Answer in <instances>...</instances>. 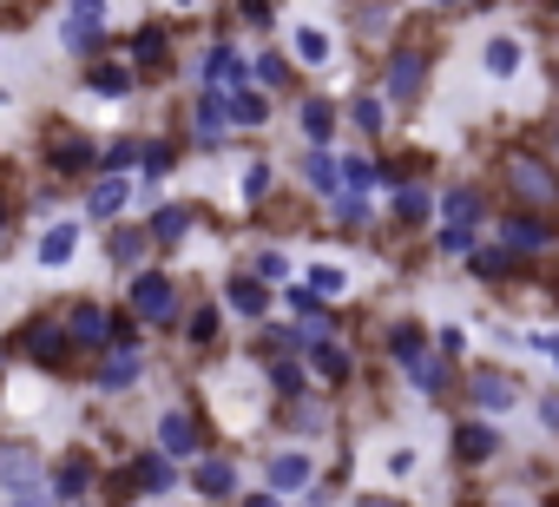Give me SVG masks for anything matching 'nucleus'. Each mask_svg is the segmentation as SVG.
Returning <instances> with one entry per match:
<instances>
[{
    "label": "nucleus",
    "mask_w": 559,
    "mask_h": 507,
    "mask_svg": "<svg viewBox=\"0 0 559 507\" xmlns=\"http://www.w3.org/2000/svg\"><path fill=\"white\" fill-rule=\"evenodd\" d=\"M448 217L467 224V217H474V191H454V198H448Z\"/></svg>",
    "instance_id": "nucleus-32"
},
{
    "label": "nucleus",
    "mask_w": 559,
    "mask_h": 507,
    "mask_svg": "<svg viewBox=\"0 0 559 507\" xmlns=\"http://www.w3.org/2000/svg\"><path fill=\"white\" fill-rule=\"evenodd\" d=\"M263 185H270V172H263V165H250V172H243V198H257Z\"/></svg>",
    "instance_id": "nucleus-34"
},
{
    "label": "nucleus",
    "mask_w": 559,
    "mask_h": 507,
    "mask_svg": "<svg viewBox=\"0 0 559 507\" xmlns=\"http://www.w3.org/2000/svg\"><path fill=\"white\" fill-rule=\"evenodd\" d=\"M395 211H402V217H421V211H428V191H421V185H402V191H395Z\"/></svg>",
    "instance_id": "nucleus-24"
},
{
    "label": "nucleus",
    "mask_w": 559,
    "mask_h": 507,
    "mask_svg": "<svg viewBox=\"0 0 559 507\" xmlns=\"http://www.w3.org/2000/svg\"><path fill=\"white\" fill-rule=\"evenodd\" d=\"M362 507H395V500H362Z\"/></svg>",
    "instance_id": "nucleus-35"
},
{
    "label": "nucleus",
    "mask_w": 559,
    "mask_h": 507,
    "mask_svg": "<svg viewBox=\"0 0 559 507\" xmlns=\"http://www.w3.org/2000/svg\"><path fill=\"white\" fill-rule=\"evenodd\" d=\"M73 244H80V231H73V224H53V231L40 237V264H67Z\"/></svg>",
    "instance_id": "nucleus-4"
},
{
    "label": "nucleus",
    "mask_w": 559,
    "mask_h": 507,
    "mask_svg": "<svg viewBox=\"0 0 559 507\" xmlns=\"http://www.w3.org/2000/svg\"><path fill=\"white\" fill-rule=\"evenodd\" d=\"M158 237H185V211H158Z\"/></svg>",
    "instance_id": "nucleus-33"
},
{
    "label": "nucleus",
    "mask_w": 559,
    "mask_h": 507,
    "mask_svg": "<svg viewBox=\"0 0 559 507\" xmlns=\"http://www.w3.org/2000/svg\"><path fill=\"white\" fill-rule=\"evenodd\" d=\"M224 119H230V126H263L270 106H263V93H237V99L224 106Z\"/></svg>",
    "instance_id": "nucleus-5"
},
{
    "label": "nucleus",
    "mask_w": 559,
    "mask_h": 507,
    "mask_svg": "<svg viewBox=\"0 0 559 507\" xmlns=\"http://www.w3.org/2000/svg\"><path fill=\"white\" fill-rule=\"evenodd\" d=\"M67 337H73V343H106V337H112V330H106V310H73Z\"/></svg>",
    "instance_id": "nucleus-6"
},
{
    "label": "nucleus",
    "mask_w": 559,
    "mask_h": 507,
    "mask_svg": "<svg viewBox=\"0 0 559 507\" xmlns=\"http://www.w3.org/2000/svg\"><path fill=\"white\" fill-rule=\"evenodd\" d=\"M99 14H106L99 0H80V14H73V34H93V27H99Z\"/></svg>",
    "instance_id": "nucleus-28"
},
{
    "label": "nucleus",
    "mask_w": 559,
    "mask_h": 507,
    "mask_svg": "<svg viewBox=\"0 0 559 507\" xmlns=\"http://www.w3.org/2000/svg\"><path fill=\"white\" fill-rule=\"evenodd\" d=\"M204 80H211L217 93H243V60H237V54H211V60H204Z\"/></svg>",
    "instance_id": "nucleus-3"
},
{
    "label": "nucleus",
    "mask_w": 559,
    "mask_h": 507,
    "mask_svg": "<svg viewBox=\"0 0 559 507\" xmlns=\"http://www.w3.org/2000/svg\"><path fill=\"white\" fill-rule=\"evenodd\" d=\"M507 237H513V244H546V224H533V217H520V224H507Z\"/></svg>",
    "instance_id": "nucleus-27"
},
{
    "label": "nucleus",
    "mask_w": 559,
    "mask_h": 507,
    "mask_svg": "<svg viewBox=\"0 0 559 507\" xmlns=\"http://www.w3.org/2000/svg\"><path fill=\"white\" fill-rule=\"evenodd\" d=\"M487 67H493V73H513V67H520V47H513V40H493V47H487Z\"/></svg>",
    "instance_id": "nucleus-23"
},
{
    "label": "nucleus",
    "mask_w": 559,
    "mask_h": 507,
    "mask_svg": "<svg viewBox=\"0 0 559 507\" xmlns=\"http://www.w3.org/2000/svg\"><path fill=\"white\" fill-rule=\"evenodd\" d=\"M304 172H310V185H323V191H336V185H343V165H336V158H323V152H310V158H304Z\"/></svg>",
    "instance_id": "nucleus-12"
},
{
    "label": "nucleus",
    "mask_w": 559,
    "mask_h": 507,
    "mask_svg": "<svg viewBox=\"0 0 559 507\" xmlns=\"http://www.w3.org/2000/svg\"><path fill=\"white\" fill-rule=\"evenodd\" d=\"M27 350H34L40 363H60V356H67V337H60V330H27Z\"/></svg>",
    "instance_id": "nucleus-15"
},
{
    "label": "nucleus",
    "mask_w": 559,
    "mask_h": 507,
    "mask_svg": "<svg viewBox=\"0 0 559 507\" xmlns=\"http://www.w3.org/2000/svg\"><path fill=\"white\" fill-rule=\"evenodd\" d=\"M158 448H165V455H191V448H198V428H191L185 415H165V435H158Z\"/></svg>",
    "instance_id": "nucleus-8"
},
{
    "label": "nucleus",
    "mask_w": 559,
    "mask_h": 507,
    "mask_svg": "<svg viewBox=\"0 0 559 507\" xmlns=\"http://www.w3.org/2000/svg\"><path fill=\"white\" fill-rule=\"evenodd\" d=\"M139 481H145V487H171V468H165V461H158V455H152V461H145V468H139Z\"/></svg>",
    "instance_id": "nucleus-30"
},
{
    "label": "nucleus",
    "mask_w": 559,
    "mask_h": 507,
    "mask_svg": "<svg viewBox=\"0 0 559 507\" xmlns=\"http://www.w3.org/2000/svg\"><path fill=\"white\" fill-rule=\"evenodd\" d=\"M310 291H317V297H343V291H349V278H343L336 264H310Z\"/></svg>",
    "instance_id": "nucleus-14"
},
{
    "label": "nucleus",
    "mask_w": 559,
    "mask_h": 507,
    "mask_svg": "<svg viewBox=\"0 0 559 507\" xmlns=\"http://www.w3.org/2000/svg\"><path fill=\"white\" fill-rule=\"evenodd\" d=\"M53 158H60V172H86V165H93V145H80V139H60V145H53Z\"/></svg>",
    "instance_id": "nucleus-17"
},
{
    "label": "nucleus",
    "mask_w": 559,
    "mask_h": 507,
    "mask_svg": "<svg viewBox=\"0 0 559 507\" xmlns=\"http://www.w3.org/2000/svg\"><path fill=\"white\" fill-rule=\"evenodd\" d=\"M454 448H461V461H487V455H493V428H480V422H467Z\"/></svg>",
    "instance_id": "nucleus-10"
},
{
    "label": "nucleus",
    "mask_w": 559,
    "mask_h": 507,
    "mask_svg": "<svg viewBox=\"0 0 559 507\" xmlns=\"http://www.w3.org/2000/svg\"><path fill=\"white\" fill-rule=\"evenodd\" d=\"M369 178H376V165H369V158H343V185H349V191H362Z\"/></svg>",
    "instance_id": "nucleus-25"
},
{
    "label": "nucleus",
    "mask_w": 559,
    "mask_h": 507,
    "mask_svg": "<svg viewBox=\"0 0 559 507\" xmlns=\"http://www.w3.org/2000/svg\"><path fill=\"white\" fill-rule=\"evenodd\" d=\"M132 54H139V60H145V67H165V34H152V27H145V34H139V47H132Z\"/></svg>",
    "instance_id": "nucleus-22"
},
{
    "label": "nucleus",
    "mask_w": 559,
    "mask_h": 507,
    "mask_svg": "<svg viewBox=\"0 0 559 507\" xmlns=\"http://www.w3.org/2000/svg\"><path fill=\"white\" fill-rule=\"evenodd\" d=\"M297 54H304L310 67H323V60H330V34H323V27H304V34H297Z\"/></svg>",
    "instance_id": "nucleus-16"
},
{
    "label": "nucleus",
    "mask_w": 559,
    "mask_h": 507,
    "mask_svg": "<svg viewBox=\"0 0 559 507\" xmlns=\"http://www.w3.org/2000/svg\"><path fill=\"white\" fill-rule=\"evenodd\" d=\"M93 86H99V93H126V73H119V67H99Z\"/></svg>",
    "instance_id": "nucleus-31"
},
{
    "label": "nucleus",
    "mask_w": 559,
    "mask_h": 507,
    "mask_svg": "<svg viewBox=\"0 0 559 507\" xmlns=\"http://www.w3.org/2000/svg\"><path fill=\"white\" fill-rule=\"evenodd\" d=\"M132 310H139L145 323H165V317L178 310V291H171L165 278H139V284H132Z\"/></svg>",
    "instance_id": "nucleus-1"
},
{
    "label": "nucleus",
    "mask_w": 559,
    "mask_h": 507,
    "mask_svg": "<svg viewBox=\"0 0 559 507\" xmlns=\"http://www.w3.org/2000/svg\"><path fill=\"white\" fill-rule=\"evenodd\" d=\"M507 178H513V191H520V198H533V204L559 198V178H552V172H539L533 158H513V165H507Z\"/></svg>",
    "instance_id": "nucleus-2"
},
{
    "label": "nucleus",
    "mask_w": 559,
    "mask_h": 507,
    "mask_svg": "<svg viewBox=\"0 0 559 507\" xmlns=\"http://www.w3.org/2000/svg\"><path fill=\"white\" fill-rule=\"evenodd\" d=\"M191 481H198L204 494H230V487H237V474H230L224 461H198V474H191Z\"/></svg>",
    "instance_id": "nucleus-11"
},
{
    "label": "nucleus",
    "mask_w": 559,
    "mask_h": 507,
    "mask_svg": "<svg viewBox=\"0 0 559 507\" xmlns=\"http://www.w3.org/2000/svg\"><path fill=\"white\" fill-rule=\"evenodd\" d=\"M270 481H276V487H304V481H310V461H297V455H284V461H276V468H270Z\"/></svg>",
    "instance_id": "nucleus-19"
},
{
    "label": "nucleus",
    "mask_w": 559,
    "mask_h": 507,
    "mask_svg": "<svg viewBox=\"0 0 559 507\" xmlns=\"http://www.w3.org/2000/svg\"><path fill=\"white\" fill-rule=\"evenodd\" d=\"M230 304H237L243 317H257V310L270 304V291H263V278H237V284H230Z\"/></svg>",
    "instance_id": "nucleus-9"
},
{
    "label": "nucleus",
    "mask_w": 559,
    "mask_h": 507,
    "mask_svg": "<svg viewBox=\"0 0 559 507\" xmlns=\"http://www.w3.org/2000/svg\"><path fill=\"white\" fill-rule=\"evenodd\" d=\"M132 376H139V350H132V343H119V350H112V363H106V376H99V382H106V389H126V382H132Z\"/></svg>",
    "instance_id": "nucleus-7"
},
{
    "label": "nucleus",
    "mask_w": 559,
    "mask_h": 507,
    "mask_svg": "<svg viewBox=\"0 0 559 507\" xmlns=\"http://www.w3.org/2000/svg\"><path fill=\"white\" fill-rule=\"evenodd\" d=\"M119 204H126V178H99V185H93V211H99V217H112Z\"/></svg>",
    "instance_id": "nucleus-13"
},
{
    "label": "nucleus",
    "mask_w": 559,
    "mask_h": 507,
    "mask_svg": "<svg viewBox=\"0 0 559 507\" xmlns=\"http://www.w3.org/2000/svg\"><path fill=\"white\" fill-rule=\"evenodd\" d=\"M310 363H317V369H323L330 382H336V376H349V356H343L336 343H317V350H310Z\"/></svg>",
    "instance_id": "nucleus-18"
},
{
    "label": "nucleus",
    "mask_w": 559,
    "mask_h": 507,
    "mask_svg": "<svg viewBox=\"0 0 559 507\" xmlns=\"http://www.w3.org/2000/svg\"><path fill=\"white\" fill-rule=\"evenodd\" d=\"M389 86H395V93H415V86H421V67H415V60L402 54V60L389 67Z\"/></svg>",
    "instance_id": "nucleus-20"
},
{
    "label": "nucleus",
    "mask_w": 559,
    "mask_h": 507,
    "mask_svg": "<svg viewBox=\"0 0 559 507\" xmlns=\"http://www.w3.org/2000/svg\"><path fill=\"white\" fill-rule=\"evenodd\" d=\"M395 356H408V363H415V356H421V330H408V323H402V330H395Z\"/></svg>",
    "instance_id": "nucleus-29"
},
{
    "label": "nucleus",
    "mask_w": 559,
    "mask_h": 507,
    "mask_svg": "<svg viewBox=\"0 0 559 507\" xmlns=\"http://www.w3.org/2000/svg\"><path fill=\"white\" fill-rule=\"evenodd\" d=\"M86 481H93V468H86V461H67V468H60V494H80Z\"/></svg>",
    "instance_id": "nucleus-26"
},
{
    "label": "nucleus",
    "mask_w": 559,
    "mask_h": 507,
    "mask_svg": "<svg viewBox=\"0 0 559 507\" xmlns=\"http://www.w3.org/2000/svg\"><path fill=\"white\" fill-rule=\"evenodd\" d=\"M304 132H310V139H330V132H336V113H330V106H304Z\"/></svg>",
    "instance_id": "nucleus-21"
},
{
    "label": "nucleus",
    "mask_w": 559,
    "mask_h": 507,
    "mask_svg": "<svg viewBox=\"0 0 559 507\" xmlns=\"http://www.w3.org/2000/svg\"><path fill=\"white\" fill-rule=\"evenodd\" d=\"M250 507H270V500H250Z\"/></svg>",
    "instance_id": "nucleus-36"
}]
</instances>
